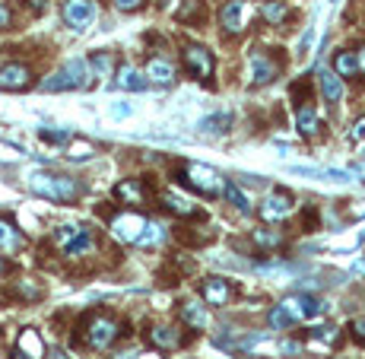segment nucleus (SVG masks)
<instances>
[{
  "label": "nucleus",
  "mask_w": 365,
  "mask_h": 359,
  "mask_svg": "<svg viewBox=\"0 0 365 359\" xmlns=\"http://www.w3.org/2000/svg\"><path fill=\"white\" fill-rule=\"evenodd\" d=\"M29 191L35 197H45V201H54V203H74L83 194L80 181L70 178V175H58V172L29 175Z\"/></svg>",
  "instance_id": "nucleus-1"
},
{
  "label": "nucleus",
  "mask_w": 365,
  "mask_h": 359,
  "mask_svg": "<svg viewBox=\"0 0 365 359\" xmlns=\"http://www.w3.org/2000/svg\"><path fill=\"white\" fill-rule=\"evenodd\" d=\"M171 178L178 181V185L191 187V191H197L201 197H219L226 191V178L217 169H210L203 162H185L181 169H175Z\"/></svg>",
  "instance_id": "nucleus-2"
},
{
  "label": "nucleus",
  "mask_w": 365,
  "mask_h": 359,
  "mask_svg": "<svg viewBox=\"0 0 365 359\" xmlns=\"http://www.w3.org/2000/svg\"><path fill=\"white\" fill-rule=\"evenodd\" d=\"M121 334V324L114 322L112 315L105 312H92L83 318L80 324V340H76V347H92V350H105V347L112 344L114 337Z\"/></svg>",
  "instance_id": "nucleus-3"
},
{
  "label": "nucleus",
  "mask_w": 365,
  "mask_h": 359,
  "mask_svg": "<svg viewBox=\"0 0 365 359\" xmlns=\"http://www.w3.org/2000/svg\"><path fill=\"white\" fill-rule=\"evenodd\" d=\"M51 239L58 242L60 251H64L67 258H90L92 251L99 248V242H96V235H92V229H86V226H76V223L58 226Z\"/></svg>",
  "instance_id": "nucleus-4"
},
{
  "label": "nucleus",
  "mask_w": 365,
  "mask_h": 359,
  "mask_svg": "<svg viewBox=\"0 0 365 359\" xmlns=\"http://www.w3.org/2000/svg\"><path fill=\"white\" fill-rule=\"evenodd\" d=\"M86 86H90V67H86V60H80V58L67 60L58 74H51L42 83L45 92H70V90H86Z\"/></svg>",
  "instance_id": "nucleus-5"
},
{
  "label": "nucleus",
  "mask_w": 365,
  "mask_h": 359,
  "mask_svg": "<svg viewBox=\"0 0 365 359\" xmlns=\"http://www.w3.org/2000/svg\"><path fill=\"white\" fill-rule=\"evenodd\" d=\"M149 219L143 217V213H137V210H121V213H112L108 217V229H112L114 239L127 242V245H137L143 235V229H146Z\"/></svg>",
  "instance_id": "nucleus-6"
},
{
  "label": "nucleus",
  "mask_w": 365,
  "mask_h": 359,
  "mask_svg": "<svg viewBox=\"0 0 365 359\" xmlns=\"http://www.w3.org/2000/svg\"><path fill=\"white\" fill-rule=\"evenodd\" d=\"M181 60H185V70L194 76V80H210L213 70H217V60H213V54L203 45H187L185 51H181Z\"/></svg>",
  "instance_id": "nucleus-7"
},
{
  "label": "nucleus",
  "mask_w": 365,
  "mask_h": 359,
  "mask_svg": "<svg viewBox=\"0 0 365 359\" xmlns=\"http://www.w3.org/2000/svg\"><path fill=\"white\" fill-rule=\"evenodd\" d=\"M248 64H251V70H248V83H251V86H267V83H273L276 76H280V70H283V60H273L267 51H254Z\"/></svg>",
  "instance_id": "nucleus-8"
},
{
  "label": "nucleus",
  "mask_w": 365,
  "mask_h": 359,
  "mask_svg": "<svg viewBox=\"0 0 365 359\" xmlns=\"http://www.w3.org/2000/svg\"><path fill=\"white\" fill-rule=\"evenodd\" d=\"M32 83H35V76H32L29 64H19V60H13V64H3V67H0V90L26 92Z\"/></svg>",
  "instance_id": "nucleus-9"
},
{
  "label": "nucleus",
  "mask_w": 365,
  "mask_h": 359,
  "mask_svg": "<svg viewBox=\"0 0 365 359\" xmlns=\"http://www.w3.org/2000/svg\"><path fill=\"white\" fill-rule=\"evenodd\" d=\"M96 19V3L92 0H64V23L74 32H86Z\"/></svg>",
  "instance_id": "nucleus-10"
},
{
  "label": "nucleus",
  "mask_w": 365,
  "mask_h": 359,
  "mask_svg": "<svg viewBox=\"0 0 365 359\" xmlns=\"http://www.w3.org/2000/svg\"><path fill=\"white\" fill-rule=\"evenodd\" d=\"M296 210V197L289 194V191H283V187H276L273 194L267 197V201L261 203V219H267V223H280V219H286Z\"/></svg>",
  "instance_id": "nucleus-11"
},
{
  "label": "nucleus",
  "mask_w": 365,
  "mask_h": 359,
  "mask_svg": "<svg viewBox=\"0 0 365 359\" xmlns=\"http://www.w3.org/2000/svg\"><path fill=\"white\" fill-rule=\"evenodd\" d=\"M280 306L286 308V312L296 318V324L298 322H305V318H314V315H321L324 312V302L321 299H314V296H308V292H296V296H289V299H283Z\"/></svg>",
  "instance_id": "nucleus-12"
},
{
  "label": "nucleus",
  "mask_w": 365,
  "mask_h": 359,
  "mask_svg": "<svg viewBox=\"0 0 365 359\" xmlns=\"http://www.w3.org/2000/svg\"><path fill=\"white\" fill-rule=\"evenodd\" d=\"M201 296H203V302L207 306H229L232 302V296H235V290H232V283L226 277H207L201 283Z\"/></svg>",
  "instance_id": "nucleus-13"
},
{
  "label": "nucleus",
  "mask_w": 365,
  "mask_h": 359,
  "mask_svg": "<svg viewBox=\"0 0 365 359\" xmlns=\"http://www.w3.org/2000/svg\"><path fill=\"white\" fill-rule=\"evenodd\" d=\"M146 181L140 178H124L114 185V197H118L121 203H127V207H140L143 201H146Z\"/></svg>",
  "instance_id": "nucleus-14"
},
{
  "label": "nucleus",
  "mask_w": 365,
  "mask_h": 359,
  "mask_svg": "<svg viewBox=\"0 0 365 359\" xmlns=\"http://www.w3.org/2000/svg\"><path fill=\"white\" fill-rule=\"evenodd\" d=\"M143 74H146L149 83H156V86H171L175 76H178V70H175V64H171L169 58H149Z\"/></svg>",
  "instance_id": "nucleus-15"
},
{
  "label": "nucleus",
  "mask_w": 365,
  "mask_h": 359,
  "mask_svg": "<svg viewBox=\"0 0 365 359\" xmlns=\"http://www.w3.org/2000/svg\"><path fill=\"white\" fill-rule=\"evenodd\" d=\"M241 10H245V0H226L223 3V10H219V26H223L226 35H239V32L245 29Z\"/></svg>",
  "instance_id": "nucleus-16"
},
{
  "label": "nucleus",
  "mask_w": 365,
  "mask_h": 359,
  "mask_svg": "<svg viewBox=\"0 0 365 359\" xmlns=\"http://www.w3.org/2000/svg\"><path fill=\"white\" fill-rule=\"evenodd\" d=\"M23 245H26V239H23V232L13 226V219L0 217V251H7V255H19Z\"/></svg>",
  "instance_id": "nucleus-17"
},
{
  "label": "nucleus",
  "mask_w": 365,
  "mask_h": 359,
  "mask_svg": "<svg viewBox=\"0 0 365 359\" xmlns=\"http://www.w3.org/2000/svg\"><path fill=\"white\" fill-rule=\"evenodd\" d=\"M114 76H118L114 83H118L121 90H127V92H143V90H146V83H149L146 74H143V70H137V67H130V64H121Z\"/></svg>",
  "instance_id": "nucleus-18"
},
{
  "label": "nucleus",
  "mask_w": 365,
  "mask_h": 359,
  "mask_svg": "<svg viewBox=\"0 0 365 359\" xmlns=\"http://www.w3.org/2000/svg\"><path fill=\"white\" fill-rule=\"evenodd\" d=\"M318 90H321V96H324V102L337 105L343 99V80L334 74V70H321L318 74Z\"/></svg>",
  "instance_id": "nucleus-19"
},
{
  "label": "nucleus",
  "mask_w": 365,
  "mask_h": 359,
  "mask_svg": "<svg viewBox=\"0 0 365 359\" xmlns=\"http://www.w3.org/2000/svg\"><path fill=\"white\" fill-rule=\"evenodd\" d=\"M334 74L340 80H356L359 76V54L350 51V48H343V51L334 54Z\"/></svg>",
  "instance_id": "nucleus-20"
},
{
  "label": "nucleus",
  "mask_w": 365,
  "mask_h": 359,
  "mask_svg": "<svg viewBox=\"0 0 365 359\" xmlns=\"http://www.w3.org/2000/svg\"><path fill=\"white\" fill-rule=\"evenodd\" d=\"M149 340L156 347H162V350H178L181 344H185V337H181L178 328H169V324H159V328L149 331Z\"/></svg>",
  "instance_id": "nucleus-21"
},
{
  "label": "nucleus",
  "mask_w": 365,
  "mask_h": 359,
  "mask_svg": "<svg viewBox=\"0 0 365 359\" xmlns=\"http://www.w3.org/2000/svg\"><path fill=\"white\" fill-rule=\"evenodd\" d=\"M159 201H162V207L169 210V213H175V217H197V213H201V210H197V203H191L187 197L175 194V191H165Z\"/></svg>",
  "instance_id": "nucleus-22"
},
{
  "label": "nucleus",
  "mask_w": 365,
  "mask_h": 359,
  "mask_svg": "<svg viewBox=\"0 0 365 359\" xmlns=\"http://www.w3.org/2000/svg\"><path fill=\"white\" fill-rule=\"evenodd\" d=\"M296 128L302 137H318L321 134V121H318L312 105H298L296 108Z\"/></svg>",
  "instance_id": "nucleus-23"
},
{
  "label": "nucleus",
  "mask_w": 365,
  "mask_h": 359,
  "mask_svg": "<svg viewBox=\"0 0 365 359\" xmlns=\"http://www.w3.org/2000/svg\"><path fill=\"white\" fill-rule=\"evenodd\" d=\"M181 318H185L187 328H194V331L210 328V315L201 302H185V306H181Z\"/></svg>",
  "instance_id": "nucleus-24"
},
{
  "label": "nucleus",
  "mask_w": 365,
  "mask_h": 359,
  "mask_svg": "<svg viewBox=\"0 0 365 359\" xmlns=\"http://www.w3.org/2000/svg\"><path fill=\"white\" fill-rule=\"evenodd\" d=\"M175 19L185 26H194V23H203L207 19V7H203V0H185V10L175 13Z\"/></svg>",
  "instance_id": "nucleus-25"
},
{
  "label": "nucleus",
  "mask_w": 365,
  "mask_h": 359,
  "mask_svg": "<svg viewBox=\"0 0 365 359\" xmlns=\"http://www.w3.org/2000/svg\"><path fill=\"white\" fill-rule=\"evenodd\" d=\"M90 67L96 70V76H112V74H118V58L112 51H92Z\"/></svg>",
  "instance_id": "nucleus-26"
},
{
  "label": "nucleus",
  "mask_w": 365,
  "mask_h": 359,
  "mask_svg": "<svg viewBox=\"0 0 365 359\" xmlns=\"http://www.w3.org/2000/svg\"><path fill=\"white\" fill-rule=\"evenodd\" d=\"M229 124H232V115L217 112V115H210V118H203L201 124H197V131H201V134H226Z\"/></svg>",
  "instance_id": "nucleus-27"
},
{
  "label": "nucleus",
  "mask_w": 365,
  "mask_h": 359,
  "mask_svg": "<svg viewBox=\"0 0 365 359\" xmlns=\"http://www.w3.org/2000/svg\"><path fill=\"white\" fill-rule=\"evenodd\" d=\"M261 16L267 19L270 26H283L286 16H289V7H286L283 0H267V3L261 7Z\"/></svg>",
  "instance_id": "nucleus-28"
},
{
  "label": "nucleus",
  "mask_w": 365,
  "mask_h": 359,
  "mask_svg": "<svg viewBox=\"0 0 365 359\" xmlns=\"http://www.w3.org/2000/svg\"><path fill=\"white\" fill-rule=\"evenodd\" d=\"M251 242L257 248H267V251H273V248L283 245V232H280V229H254L251 232Z\"/></svg>",
  "instance_id": "nucleus-29"
},
{
  "label": "nucleus",
  "mask_w": 365,
  "mask_h": 359,
  "mask_svg": "<svg viewBox=\"0 0 365 359\" xmlns=\"http://www.w3.org/2000/svg\"><path fill=\"white\" fill-rule=\"evenodd\" d=\"M162 239H165V226L156 223V219H149L146 229H143V235H140V242H137V248H153V245H159Z\"/></svg>",
  "instance_id": "nucleus-30"
},
{
  "label": "nucleus",
  "mask_w": 365,
  "mask_h": 359,
  "mask_svg": "<svg viewBox=\"0 0 365 359\" xmlns=\"http://www.w3.org/2000/svg\"><path fill=\"white\" fill-rule=\"evenodd\" d=\"M223 197H226V201H229V203H235V207H239L241 210V213H251V201H248V197L245 194H241V187L239 185H235V181H226V191H223Z\"/></svg>",
  "instance_id": "nucleus-31"
},
{
  "label": "nucleus",
  "mask_w": 365,
  "mask_h": 359,
  "mask_svg": "<svg viewBox=\"0 0 365 359\" xmlns=\"http://www.w3.org/2000/svg\"><path fill=\"white\" fill-rule=\"evenodd\" d=\"M267 324L273 331H286V328H292V324H296V318H292L289 312H286L283 306H273V312L267 315Z\"/></svg>",
  "instance_id": "nucleus-32"
},
{
  "label": "nucleus",
  "mask_w": 365,
  "mask_h": 359,
  "mask_svg": "<svg viewBox=\"0 0 365 359\" xmlns=\"http://www.w3.org/2000/svg\"><path fill=\"white\" fill-rule=\"evenodd\" d=\"M19 347H29V350H32V356H42V353H45V344H42V340H38V334H35V331H26V334L23 337H19Z\"/></svg>",
  "instance_id": "nucleus-33"
},
{
  "label": "nucleus",
  "mask_w": 365,
  "mask_h": 359,
  "mask_svg": "<svg viewBox=\"0 0 365 359\" xmlns=\"http://www.w3.org/2000/svg\"><path fill=\"white\" fill-rule=\"evenodd\" d=\"M38 137L48 140V143H70V140H74L70 131H51V128H42V131H38Z\"/></svg>",
  "instance_id": "nucleus-34"
},
{
  "label": "nucleus",
  "mask_w": 365,
  "mask_h": 359,
  "mask_svg": "<svg viewBox=\"0 0 365 359\" xmlns=\"http://www.w3.org/2000/svg\"><path fill=\"white\" fill-rule=\"evenodd\" d=\"M350 334H353V340H356V344L365 347V318H356V322L350 324Z\"/></svg>",
  "instance_id": "nucleus-35"
},
{
  "label": "nucleus",
  "mask_w": 365,
  "mask_h": 359,
  "mask_svg": "<svg viewBox=\"0 0 365 359\" xmlns=\"http://www.w3.org/2000/svg\"><path fill=\"white\" fill-rule=\"evenodd\" d=\"M10 26H13V10L7 0H0V29H10Z\"/></svg>",
  "instance_id": "nucleus-36"
},
{
  "label": "nucleus",
  "mask_w": 365,
  "mask_h": 359,
  "mask_svg": "<svg viewBox=\"0 0 365 359\" xmlns=\"http://www.w3.org/2000/svg\"><path fill=\"white\" fill-rule=\"evenodd\" d=\"M146 0H114V7L121 10V13H134V10H140Z\"/></svg>",
  "instance_id": "nucleus-37"
},
{
  "label": "nucleus",
  "mask_w": 365,
  "mask_h": 359,
  "mask_svg": "<svg viewBox=\"0 0 365 359\" xmlns=\"http://www.w3.org/2000/svg\"><path fill=\"white\" fill-rule=\"evenodd\" d=\"M312 337H314V340H324V344H330V340H334V328H314Z\"/></svg>",
  "instance_id": "nucleus-38"
},
{
  "label": "nucleus",
  "mask_w": 365,
  "mask_h": 359,
  "mask_svg": "<svg viewBox=\"0 0 365 359\" xmlns=\"http://www.w3.org/2000/svg\"><path fill=\"white\" fill-rule=\"evenodd\" d=\"M350 137H353V140H365V118H362V121H356V124H353Z\"/></svg>",
  "instance_id": "nucleus-39"
},
{
  "label": "nucleus",
  "mask_w": 365,
  "mask_h": 359,
  "mask_svg": "<svg viewBox=\"0 0 365 359\" xmlns=\"http://www.w3.org/2000/svg\"><path fill=\"white\" fill-rule=\"evenodd\" d=\"M356 54H359V80H365V45H359Z\"/></svg>",
  "instance_id": "nucleus-40"
},
{
  "label": "nucleus",
  "mask_w": 365,
  "mask_h": 359,
  "mask_svg": "<svg viewBox=\"0 0 365 359\" xmlns=\"http://www.w3.org/2000/svg\"><path fill=\"white\" fill-rule=\"evenodd\" d=\"M127 115H130L127 105H112V118H127Z\"/></svg>",
  "instance_id": "nucleus-41"
},
{
  "label": "nucleus",
  "mask_w": 365,
  "mask_h": 359,
  "mask_svg": "<svg viewBox=\"0 0 365 359\" xmlns=\"http://www.w3.org/2000/svg\"><path fill=\"white\" fill-rule=\"evenodd\" d=\"M10 359H35V356H32V353H26V350H23V347H19V350H16V353H13V356H10Z\"/></svg>",
  "instance_id": "nucleus-42"
},
{
  "label": "nucleus",
  "mask_w": 365,
  "mask_h": 359,
  "mask_svg": "<svg viewBox=\"0 0 365 359\" xmlns=\"http://www.w3.org/2000/svg\"><path fill=\"white\" fill-rule=\"evenodd\" d=\"M159 7H162V10H175V7H178V0H159Z\"/></svg>",
  "instance_id": "nucleus-43"
},
{
  "label": "nucleus",
  "mask_w": 365,
  "mask_h": 359,
  "mask_svg": "<svg viewBox=\"0 0 365 359\" xmlns=\"http://www.w3.org/2000/svg\"><path fill=\"white\" fill-rule=\"evenodd\" d=\"M137 359H162L159 353H137Z\"/></svg>",
  "instance_id": "nucleus-44"
},
{
  "label": "nucleus",
  "mask_w": 365,
  "mask_h": 359,
  "mask_svg": "<svg viewBox=\"0 0 365 359\" xmlns=\"http://www.w3.org/2000/svg\"><path fill=\"white\" fill-rule=\"evenodd\" d=\"M48 359H70L67 353H60V350H54V353H48Z\"/></svg>",
  "instance_id": "nucleus-45"
},
{
  "label": "nucleus",
  "mask_w": 365,
  "mask_h": 359,
  "mask_svg": "<svg viewBox=\"0 0 365 359\" xmlns=\"http://www.w3.org/2000/svg\"><path fill=\"white\" fill-rule=\"evenodd\" d=\"M0 274H7V264H3V261H0Z\"/></svg>",
  "instance_id": "nucleus-46"
}]
</instances>
